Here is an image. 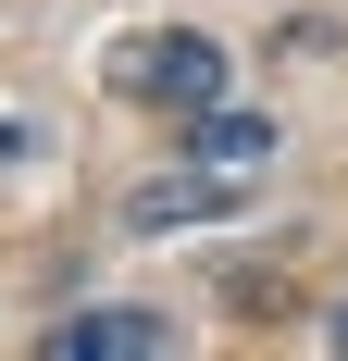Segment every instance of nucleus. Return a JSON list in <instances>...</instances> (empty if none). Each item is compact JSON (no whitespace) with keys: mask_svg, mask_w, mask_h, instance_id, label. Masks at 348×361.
<instances>
[{"mask_svg":"<svg viewBox=\"0 0 348 361\" xmlns=\"http://www.w3.org/2000/svg\"><path fill=\"white\" fill-rule=\"evenodd\" d=\"M336 349H348V312H336Z\"/></svg>","mask_w":348,"mask_h":361,"instance_id":"6","label":"nucleus"},{"mask_svg":"<svg viewBox=\"0 0 348 361\" xmlns=\"http://www.w3.org/2000/svg\"><path fill=\"white\" fill-rule=\"evenodd\" d=\"M174 324L162 312H75V324H50V361H162Z\"/></svg>","mask_w":348,"mask_h":361,"instance_id":"2","label":"nucleus"},{"mask_svg":"<svg viewBox=\"0 0 348 361\" xmlns=\"http://www.w3.org/2000/svg\"><path fill=\"white\" fill-rule=\"evenodd\" d=\"M112 100H137V112H187L199 100H224V50H211L199 25H162V37H125L112 50Z\"/></svg>","mask_w":348,"mask_h":361,"instance_id":"1","label":"nucleus"},{"mask_svg":"<svg viewBox=\"0 0 348 361\" xmlns=\"http://www.w3.org/2000/svg\"><path fill=\"white\" fill-rule=\"evenodd\" d=\"M211 212H224V187H211V175H162V187H137V200H125V224H149V237L211 224Z\"/></svg>","mask_w":348,"mask_h":361,"instance_id":"4","label":"nucleus"},{"mask_svg":"<svg viewBox=\"0 0 348 361\" xmlns=\"http://www.w3.org/2000/svg\"><path fill=\"white\" fill-rule=\"evenodd\" d=\"M274 137H286L274 112H237V100H199V112H187V149H199L211 175H237V162H274Z\"/></svg>","mask_w":348,"mask_h":361,"instance_id":"3","label":"nucleus"},{"mask_svg":"<svg viewBox=\"0 0 348 361\" xmlns=\"http://www.w3.org/2000/svg\"><path fill=\"white\" fill-rule=\"evenodd\" d=\"M13 149H25V137H13V125H0V162H13Z\"/></svg>","mask_w":348,"mask_h":361,"instance_id":"5","label":"nucleus"}]
</instances>
